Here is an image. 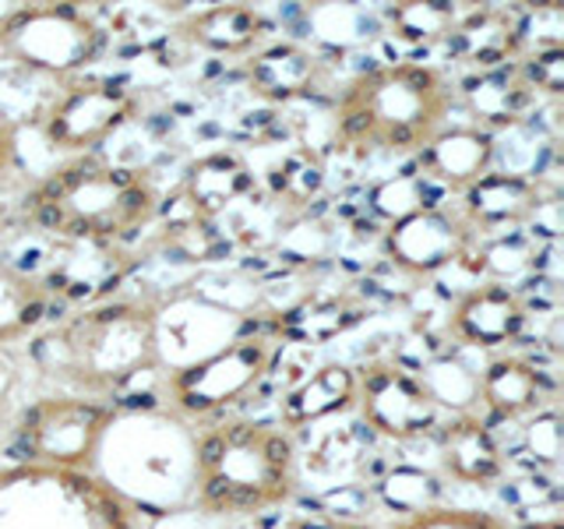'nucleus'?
<instances>
[{
  "mask_svg": "<svg viewBox=\"0 0 564 529\" xmlns=\"http://www.w3.org/2000/svg\"><path fill=\"white\" fill-rule=\"evenodd\" d=\"M300 490L296 441L269 420L223 417L202 428L191 452V501L212 519H254Z\"/></svg>",
  "mask_w": 564,
  "mask_h": 529,
  "instance_id": "2",
  "label": "nucleus"
},
{
  "mask_svg": "<svg viewBox=\"0 0 564 529\" xmlns=\"http://www.w3.org/2000/svg\"><path fill=\"white\" fill-rule=\"evenodd\" d=\"M272 194L290 208L311 205V198H317L325 187V166L322 159L307 149H293L290 155H282L279 163L269 173Z\"/></svg>",
  "mask_w": 564,
  "mask_h": 529,
  "instance_id": "26",
  "label": "nucleus"
},
{
  "mask_svg": "<svg viewBox=\"0 0 564 529\" xmlns=\"http://www.w3.org/2000/svg\"><path fill=\"white\" fill-rule=\"evenodd\" d=\"M247 82L269 102L304 99L322 82V57L300 43H264L247 57Z\"/></svg>",
  "mask_w": 564,
  "mask_h": 529,
  "instance_id": "22",
  "label": "nucleus"
},
{
  "mask_svg": "<svg viewBox=\"0 0 564 529\" xmlns=\"http://www.w3.org/2000/svg\"><path fill=\"white\" fill-rule=\"evenodd\" d=\"M455 88L445 71L420 61L367 67L335 102V138L352 149L416 155L445 128Z\"/></svg>",
  "mask_w": 564,
  "mask_h": 529,
  "instance_id": "4",
  "label": "nucleus"
},
{
  "mask_svg": "<svg viewBox=\"0 0 564 529\" xmlns=\"http://www.w3.org/2000/svg\"><path fill=\"white\" fill-rule=\"evenodd\" d=\"M516 529H564V522H561V516H540L533 522H519Z\"/></svg>",
  "mask_w": 564,
  "mask_h": 529,
  "instance_id": "34",
  "label": "nucleus"
},
{
  "mask_svg": "<svg viewBox=\"0 0 564 529\" xmlns=\"http://www.w3.org/2000/svg\"><path fill=\"white\" fill-rule=\"evenodd\" d=\"M476 247L469 226L458 219V212L445 205H423L392 219L381 237V251L392 269L410 279H434Z\"/></svg>",
  "mask_w": 564,
  "mask_h": 529,
  "instance_id": "11",
  "label": "nucleus"
},
{
  "mask_svg": "<svg viewBox=\"0 0 564 529\" xmlns=\"http://www.w3.org/2000/svg\"><path fill=\"white\" fill-rule=\"evenodd\" d=\"M117 423V410L88 396H46L25 406L14 423V463H40L96 473L99 452Z\"/></svg>",
  "mask_w": 564,
  "mask_h": 529,
  "instance_id": "8",
  "label": "nucleus"
},
{
  "mask_svg": "<svg viewBox=\"0 0 564 529\" xmlns=\"http://www.w3.org/2000/svg\"><path fill=\"white\" fill-rule=\"evenodd\" d=\"M494 134L476 123H445L427 145L416 152V176L423 184L463 194L469 184L494 170Z\"/></svg>",
  "mask_w": 564,
  "mask_h": 529,
  "instance_id": "17",
  "label": "nucleus"
},
{
  "mask_svg": "<svg viewBox=\"0 0 564 529\" xmlns=\"http://www.w3.org/2000/svg\"><path fill=\"white\" fill-rule=\"evenodd\" d=\"M525 449L536 458V466H554L561 455V420L554 410L529 417L525 423Z\"/></svg>",
  "mask_w": 564,
  "mask_h": 529,
  "instance_id": "31",
  "label": "nucleus"
},
{
  "mask_svg": "<svg viewBox=\"0 0 564 529\" xmlns=\"http://www.w3.org/2000/svg\"><path fill=\"white\" fill-rule=\"evenodd\" d=\"M106 50V32L78 4H22L0 11V53L35 75L82 78Z\"/></svg>",
  "mask_w": 564,
  "mask_h": 529,
  "instance_id": "7",
  "label": "nucleus"
},
{
  "mask_svg": "<svg viewBox=\"0 0 564 529\" xmlns=\"http://www.w3.org/2000/svg\"><path fill=\"white\" fill-rule=\"evenodd\" d=\"M384 529H516V522H508L505 516L490 508H466V505H423L413 511H402Z\"/></svg>",
  "mask_w": 564,
  "mask_h": 529,
  "instance_id": "27",
  "label": "nucleus"
},
{
  "mask_svg": "<svg viewBox=\"0 0 564 529\" xmlns=\"http://www.w3.org/2000/svg\"><path fill=\"white\" fill-rule=\"evenodd\" d=\"M279 343L275 335H237L219 349L191 360L184 367H173L159 381V399L173 417L191 423H212L229 417V410L247 396L258 392V385L269 378L275 364Z\"/></svg>",
  "mask_w": 564,
  "mask_h": 529,
  "instance_id": "6",
  "label": "nucleus"
},
{
  "mask_svg": "<svg viewBox=\"0 0 564 529\" xmlns=\"http://www.w3.org/2000/svg\"><path fill=\"white\" fill-rule=\"evenodd\" d=\"M458 96H463V106L469 110L476 128H484L490 134L525 120L529 110L536 106V93L525 85L516 64L469 71V75L458 82Z\"/></svg>",
  "mask_w": 564,
  "mask_h": 529,
  "instance_id": "20",
  "label": "nucleus"
},
{
  "mask_svg": "<svg viewBox=\"0 0 564 529\" xmlns=\"http://www.w3.org/2000/svg\"><path fill=\"white\" fill-rule=\"evenodd\" d=\"M448 50L473 71H490L511 64L519 57L516 18L498 8H480L458 14V22L448 32Z\"/></svg>",
  "mask_w": 564,
  "mask_h": 529,
  "instance_id": "23",
  "label": "nucleus"
},
{
  "mask_svg": "<svg viewBox=\"0 0 564 529\" xmlns=\"http://www.w3.org/2000/svg\"><path fill=\"white\" fill-rule=\"evenodd\" d=\"M543 208V191L533 176L490 170L480 181L458 194V219L469 226L476 240L519 234L522 226L536 219Z\"/></svg>",
  "mask_w": 564,
  "mask_h": 529,
  "instance_id": "13",
  "label": "nucleus"
},
{
  "mask_svg": "<svg viewBox=\"0 0 564 529\" xmlns=\"http://www.w3.org/2000/svg\"><path fill=\"white\" fill-rule=\"evenodd\" d=\"M141 508L99 473L0 466V529H138Z\"/></svg>",
  "mask_w": 564,
  "mask_h": 529,
  "instance_id": "5",
  "label": "nucleus"
},
{
  "mask_svg": "<svg viewBox=\"0 0 564 529\" xmlns=\"http://www.w3.org/2000/svg\"><path fill=\"white\" fill-rule=\"evenodd\" d=\"M254 191H258V176L247 166V159L229 149H216L187 166L181 198L187 205V216L202 223H216L234 205L251 198Z\"/></svg>",
  "mask_w": 564,
  "mask_h": 529,
  "instance_id": "18",
  "label": "nucleus"
},
{
  "mask_svg": "<svg viewBox=\"0 0 564 529\" xmlns=\"http://www.w3.org/2000/svg\"><path fill=\"white\" fill-rule=\"evenodd\" d=\"M458 22V11L441 0H410L388 11V25L405 43H434L448 40L452 25Z\"/></svg>",
  "mask_w": 564,
  "mask_h": 529,
  "instance_id": "28",
  "label": "nucleus"
},
{
  "mask_svg": "<svg viewBox=\"0 0 564 529\" xmlns=\"http://www.w3.org/2000/svg\"><path fill=\"white\" fill-rule=\"evenodd\" d=\"M53 304L57 300L43 290V282L29 269L0 258V346L22 343L46 328Z\"/></svg>",
  "mask_w": 564,
  "mask_h": 529,
  "instance_id": "24",
  "label": "nucleus"
},
{
  "mask_svg": "<svg viewBox=\"0 0 564 529\" xmlns=\"http://www.w3.org/2000/svg\"><path fill=\"white\" fill-rule=\"evenodd\" d=\"M519 75L525 85L533 88L536 99L551 96L557 99L564 93V46H540V50H525L516 57Z\"/></svg>",
  "mask_w": 564,
  "mask_h": 529,
  "instance_id": "30",
  "label": "nucleus"
},
{
  "mask_svg": "<svg viewBox=\"0 0 564 529\" xmlns=\"http://www.w3.org/2000/svg\"><path fill=\"white\" fill-rule=\"evenodd\" d=\"M279 529H378L360 516H349V511H332V508H311V511H296Z\"/></svg>",
  "mask_w": 564,
  "mask_h": 529,
  "instance_id": "32",
  "label": "nucleus"
},
{
  "mask_svg": "<svg viewBox=\"0 0 564 529\" xmlns=\"http://www.w3.org/2000/svg\"><path fill=\"white\" fill-rule=\"evenodd\" d=\"M163 198L152 176L102 155H70L25 194V219L57 244L120 247L152 226Z\"/></svg>",
  "mask_w": 564,
  "mask_h": 529,
  "instance_id": "3",
  "label": "nucleus"
},
{
  "mask_svg": "<svg viewBox=\"0 0 564 529\" xmlns=\"http://www.w3.org/2000/svg\"><path fill=\"white\" fill-rule=\"evenodd\" d=\"M529 325V304L516 287L480 279L452 300L445 335L463 349L498 353L516 346Z\"/></svg>",
  "mask_w": 564,
  "mask_h": 529,
  "instance_id": "12",
  "label": "nucleus"
},
{
  "mask_svg": "<svg viewBox=\"0 0 564 529\" xmlns=\"http://www.w3.org/2000/svg\"><path fill=\"white\" fill-rule=\"evenodd\" d=\"M554 375L540 360L501 353L484 370H476V410H487L494 420H529L551 410Z\"/></svg>",
  "mask_w": 564,
  "mask_h": 529,
  "instance_id": "16",
  "label": "nucleus"
},
{
  "mask_svg": "<svg viewBox=\"0 0 564 529\" xmlns=\"http://www.w3.org/2000/svg\"><path fill=\"white\" fill-rule=\"evenodd\" d=\"M364 322V307L349 296H335V293H317L300 300L296 307L286 311V317L279 322L275 335L279 339H293V343H311L322 346L335 335L349 332L352 325Z\"/></svg>",
  "mask_w": 564,
  "mask_h": 529,
  "instance_id": "25",
  "label": "nucleus"
},
{
  "mask_svg": "<svg viewBox=\"0 0 564 529\" xmlns=\"http://www.w3.org/2000/svg\"><path fill=\"white\" fill-rule=\"evenodd\" d=\"M141 114V96L113 78H70L50 99L40 128L50 149L70 155H96L113 134H120Z\"/></svg>",
  "mask_w": 564,
  "mask_h": 529,
  "instance_id": "9",
  "label": "nucleus"
},
{
  "mask_svg": "<svg viewBox=\"0 0 564 529\" xmlns=\"http://www.w3.org/2000/svg\"><path fill=\"white\" fill-rule=\"evenodd\" d=\"M4 428H8V406L0 399V434H4Z\"/></svg>",
  "mask_w": 564,
  "mask_h": 529,
  "instance_id": "35",
  "label": "nucleus"
},
{
  "mask_svg": "<svg viewBox=\"0 0 564 529\" xmlns=\"http://www.w3.org/2000/svg\"><path fill=\"white\" fill-rule=\"evenodd\" d=\"M357 406V370L346 364H322L317 370L293 385L279 402V428L304 431L328 417L349 413Z\"/></svg>",
  "mask_w": 564,
  "mask_h": 529,
  "instance_id": "21",
  "label": "nucleus"
},
{
  "mask_svg": "<svg viewBox=\"0 0 564 529\" xmlns=\"http://www.w3.org/2000/svg\"><path fill=\"white\" fill-rule=\"evenodd\" d=\"M14 166H18V128L8 117H0V184L14 173Z\"/></svg>",
  "mask_w": 564,
  "mask_h": 529,
  "instance_id": "33",
  "label": "nucleus"
},
{
  "mask_svg": "<svg viewBox=\"0 0 564 529\" xmlns=\"http://www.w3.org/2000/svg\"><path fill=\"white\" fill-rule=\"evenodd\" d=\"M437 434V466L441 476L466 487H494L508 473V452L498 431L480 410L455 413L448 423H441Z\"/></svg>",
  "mask_w": 564,
  "mask_h": 529,
  "instance_id": "14",
  "label": "nucleus"
},
{
  "mask_svg": "<svg viewBox=\"0 0 564 529\" xmlns=\"http://www.w3.org/2000/svg\"><path fill=\"white\" fill-rule=\"evenodd\" d=\"M476 258H480L476 264H480V269H487L494 282H505V287H508L511 279L529 272L536 264L540 244H533V240L522 237V234H505V237H490L480 247V251H476Z\"/></svg>",
  "mask_w": 564,
  "mask_h": 529,
  "instance_id": "29",
  "label": "nucleus"
},
{
  "mask_svg": "<svg viewBox=\"0 0 564 529\" xmlns=\"http://www.w3.org/2000/svg\"><path fill=\"white\" fill-rule=\"evenodd\" d=\"M131 261L120 247L106 244H57L50 255L46 272L35 279L53 300H78L82 307L110 300V290L123 282Z\"/></svg>",
  "mask_w": 564,
  "mask_h": 529,
  "instance_id": "15",
  "label": "nucleus"
},
{
  "mask_svg": "<svg viewBox=\"0 0 564 529\" xmlns=\"http://www.w3.org/2000/svg\"><path fill=\"white\" fill-rule=\"evenodd\" d=\"M370 434L395 445L427 438L441 428V410L420 370L402 360H370L357 370V406Z\"/></svg>",
  "mask_w": 564,
  "mask_h": 529,
  "instance_id": "10",
  "label": "nucleus"
},
{
  "mask_svg": "<svg viewBox=\"0 0 564 529\" xmlns=\"http://www.w3.org/2000/svg\"><path fill=\"white\" fill-rule=\"evenodd\" d=\"M32 364L75 396L117 402L141 378L159 375V307L149 300H102L32 335Z\"/></svg>",
  "mask_w": 564,
  "mask_h": 529,
  "instance_id": "1",
  "label": "nucleus"
},
{
  "mask_svg": "<svg viewBox=\"0 0 564 529\" xmlns=\"http://www.w3.org/2000/svg\"><path fill=\"white\" fill-rule=\"evenodd\" d=\"M181 40L216 57H251L254 50L269 43V18L251 4H212L187 11L181 18Z\"/></svg>",
  "mask_w": 564,
  "mask_h": 529,
  "instance_id": "19",
  "label": "nucleus"
}]
</instances>
